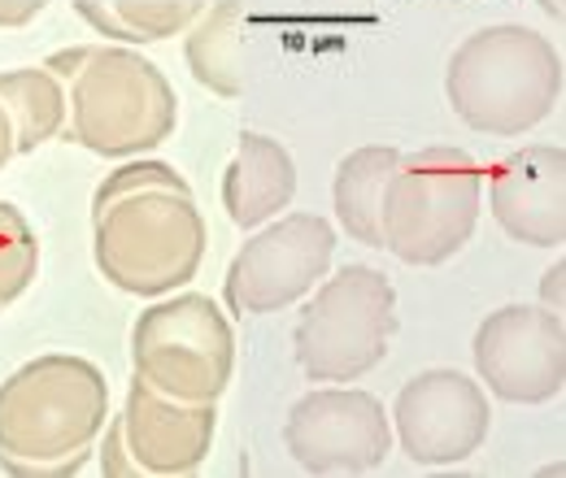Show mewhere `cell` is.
I'll list each match as a JSON object with an SVG mask.
<instances>
[{
	"instance_id": "5bb4252c",
	"label": "cell",
	"mask_w": 566,
	"mask_h": 478,
	"mask_svg": "<svg viewBox=\"0 0 566 478\" xmlns=\"http://www.w3.org/2000/svg\"><path fill=\"white\" fill-rule=\"evenodd\" d=\"M296 196V166L287 157L280 139L258 136V131H244L240 148L222 174V205L227 217L244 231L271 222L280 209L292 205Z\"/></svg>"
},
{
	"instance_id": "cb8c5ba5",
	"label": "cell",
	"mask_w": 566,
	"mask_h": 478,
	"mask_svg": "<svg viewBox=\"0 0 566 478\" xmlns=\"http://www.w3.org/2000/svg\"><path fill=\"white\" fill-rule=\"evenodd\" d=\"M9 157H13V127H9V118H4V109H0V170H4Z\"/></svg>"
},
{
	"instance_id": "5b68a950",
	"label": "cell",
	"mask_w": 566,
	"mask_h": 478,
	"mask_svg": "<svg viewBox=\"0 0 566 478\" xmlns=\"http://www.w3.org/2000/svg\"><path fill=\"white\" fill-rule=\"evenodd\" d=\"M484 209V170L467 148L436 144L401 157L384 192V248L406 266H444L458 257Z\"/></svg>"
},
{
	"instance_id": "9a60e30c",
	"label": "cell",
	"mask_w": 566,
	"mask_h": 478,
	"mask_svg": "<svg viewBox=\"0 0 566 478\" xmlns=\"http://www.w3.org/2000/svg\"><path fill=\"white\" fill-rule=\"evenodd\" d=\"M397 161H401V152L392 144H366L336 166V183H332L336 217H340L345 235L366 248H384L379 217H384V192H388Z\"/></svg>"
},
{
	"instance_id": "d4e9b609",
	"label": "cell",
	"mask_w": 566,
	"mask_h": 478,
	"mask_svg": "<svg viewBox=\"0 0 566 478\" xmlns=\"http://www.w3.org/2000/svg\"><path fill=\"white\" fill-rule=\"evenodd\" d=\"M545 13H554V22H563V0H541Z\"/></svg>"
},
{
	"instance_id": "d6986e66",
	"label": "cell",
	"mask_w": 566,
	"mask_h": 478,
	"mask_svg": "<svg viewBox=\"0 0 566 478\" xmlns=\"http://www.w3.org/2000/svg\"><path fill=\"white\" fill-rule=\"evenodd\" d=\"M40 270V240L22 209L0 201V309H9Z\"/></svg>"
},
{
	"instance_id": "30bf717a",
	"label": "cell",
	"mask_w": 566,
	"mask_h": 478,
	"mask_svg": "<svg viewBox=\"0 0 566 478\" xmlns=\"http://www.w3.org/2000/svg\"><path fill=\"white\" fill-rule=\"evenodd\" d=\"M475 370L496 401L545 405L566 387V327L558 309L501 305L475 331Z\"/></svg>"
},
{
	"instance_id": "8992f818",
	"label": "cell",
	"mask_w": 566,
	"mask_h": 478,
	"mask_svg": "<svg viewBox=\"0 0 566 478\" xmlns=\"http://www.w3.org/2000/svg\"><path fill=\"white\" fill-rule=\"evenodd\" d=\"M397 331V291L375 266H345L318 283L296 318V365L310 383H357L370 374Z\"/></svg>"
},
{
	"instance_id": "6da1fadb",
	"label": "cell",
	"mask_w": 566,
	"mask_h": 478,
	"mask_svg": "<svg viewBox=\"0 0 566 478\" xmlns=\"http://www.w3.org/2000/svg\"><path fill=\"white\" fill-rule=\"evenodd\" d=\"M206 213L166 161L118 166L92 196V257L101 278L132 296H170L206 262Z\"/></svg>"
},
{
	"instance_id": "ac0fdd59",
	"label": "cell",
	"mask_w": 566,
	"mask_h": 478,
	"mask_svg": "<svg viewBox=\"0 0 566 478\" xmlns=\"http://www.w3.org/2000/svg\"><path fill=\"white\" fill-rule=\"evenodd\" d=\"M74 13L101 35H114L123 44H153L188 31L206 13V4L201 0H109V4L74 0Z\"/></svg>"
},
{
	"instance_id": "e0dca14e",
	"label": "cell",
	"mask_w": 566,
	"mask_h": 478,
	"mask_svg": "<svg viewBox=\"0 0 566 478\" xmlns=\"http://www.w3.org/2000/svg\"><path fill=\"white\" fill-rule=\"evenodd\" d=\"M0 109L13 127V152H35L62 131L66 92L44 66L0 70Z\"/></svg>"
},
{
	"instance_id": "9c48e42d",
	"label": "cell",
	"mask_w": 566,
	"mask_h": 478,
	"mask_svg": "<svg viewBox=\"0 0 566 478\" xmlns=\"http://www.w3.org/2000/svg\"><path fill=\"white\" fill-rule=\"evenodd\" d=\"M283 448L305 475H370L392 453V417L361 387H318L292 405Z\"/></svg>"
},
{
	"instance_id": "4fadbf2b",
	"label": "cell",
	"mask_w": 566,
	"mask_h": 478,
	"mask_svg": "<svg viewBox=\"0 0 566 478\" xmlns=\"http://www.w3.org/2000/svg\"><path fill=\"white\" fill-rule=\"evenodd\" d=\"M496 226L527 248L566 244V148L527 144L501 157L489 179Z\"/></svg>"
},
{
	"instance_id": "7c38bea8",
	"label": "cell",
	"mask_w": 566,
	"mask_h": 478,
	"mask_svg": "<svg viewBox=\"0 0 566 478\" xmlns=\"http://www.w3.org/2000/svg\"><path fill=\"white\" fill-rule=\"evenodd\" d=\"M118 417H123V439L132 461L153 478L201 470L218 431V413L210 401L166 396L153 383H144L140 374L127 387V405Z\"/></svg>"
},
{
	"instance_id": "ba28073f",
	"label": "cell",
	"mask_w": 566,
	"mask_h": 478,
	"mask_svg": "<svg viewBox=\"0 0 566 478\" xmlns=\"http://www.w3.org/2000/svg\"><path fill=\"white\" fill-rule=\"evenodd\" d=\"M332 257L336 226L318 213H287L231 257L222 300L231 314H280L327 278Z\"/></svg>"
},
{
	"instance_id": "8fae6325",
	"label": "cell",
	"mask_w": 566,
	"mask_h": 478,
	"mask_svg": "<svg viewBox=\"0 0 566 478\" xmlns=\"http://www.w3.org/2000/svg\"><path fill=\"white\" fill-rule=\"evenodd\" d=\"M493 410L484 387L462 370H423L397 392L392 431L419 466H458L484 448Z\"/></svg>"
},
{
	"instance_id": "ffe728a7",
	"label": "cell",
	"mask_w": 566,
	"mask_h": 478,
	"mask_svg": "<svg viewBox=\"0 0 566 478\" xmlns=\"http://www.w3.org/2000/svg\"><path fill=\"white\" fill-rule=\"evenodd\" d=\"M101 470L109 478H144V470L132 461L127 439H123V417L105 422V439H101Z\"/></svg>"
},
{
	"instance_id": "2e32d148",
	"label": "cell",
	"mask_w": 566,
	"mask_h": 478,
	"mask_svg": "<svg viewBox=\"0 0 566 478\" xmlns=\"http://www.w3.org/2000/svg\"><path fill=\"white\" fill-rule=\"evenodd\" d=\"M188 66L201 87L213 96H240L244 92V13L235 0H218L192 22L188 35Z\"/></svg>"
},
{
	"instance_id": "603a6c76",
	"label": "cell",
	"mask_w": 566,
	"mask_h": 478,
	"mask_svg": "<svg viewBox=\"0 0 566 478\" xmlns=\"http://www.w3.org/2000/svg\"><path fill=\"white\" fill-rule=\"evenodd\" d=\"M44 9V0H0V26H22Z\"/></svg>"
},
{
	"instance_id": "277c9868",
	"label": "cell",
	"mask_w": 566,
	"mask_h": 478,
	"mask_svg": "<svg viewBox=\"0 0 566 478\" xmlns=\"http://www.w3.org/2000/svg\"><path fill=\"white\" fill-rule=\"evenodd\" d=\"M71 74V139L96 157H136L166 144L179 123L170 78L132 49H71L49 57Z\"/></svg>"
},
{
	"instance_id": "3957f363",
	"label": "cell",
	"mask_w": 566,
	"mask_h": 478,
	"mask_svg": "<svg viewBox=\"0 0 566 478\" xmlns=\"http://www.w3.org/2000/svg\"><path fill=\"white\" fill-rule=\"evenodd\" d=\"M563 53L518 22L471 31L444 70L453 114L484 136L514 139L541 127L563 100Z\"/></svg>"
},
{
	"instance_id": "52a82bcc",
	"label": "cell",
	"mask_w": 566,
	"mask_h": 478,
	"mask_svg": "<svg viewBox=\"0 0 566 478\" xmlns=\"http://www.w3.org/2000/svg\"><path fill=\"white\" fill-rule=\"evenodd\" d=\"M132 361L136 374L157 392L213 405L235 370V336L210 296H157L132 327Z\"/></svg>"
},
{
	"instance_id": "7a4b0ae2",
	"label": "cell",
	"mask_w": 566,
	"mask_h": 478,
	"mask_svg": "<svg viewBox=\"0 0 566 478\" xmlns=\"http://www.w3.org/2000/svg\"><path fill=\"white\" fill-rule=\"evenodd\" d=\"M109 422V383L87 357L49 352L0 383V466L13 478H74Z\"/></svg>"
},
{
	"instance_id": "44dd1931",
	"label": "cell",
	"mask_w": 566,
	"mask_h": 478,
	"mask_svg": "<svg viewBox=\"0 0 566 478\" xmlns=\"http://www.w3.org/2000/svg\"><path fill=\"white\" fill-rule=\"evenodd\" d=\"M379 9L384 0H314V13L332 22H370L379 18Z\"/></svg>"
},
{
	"instance_id": "7402d4cb",
	"label": "cell",
	"mask_w": 566,
	"mask_h": 478,
	"mask_svg": "<svg viewBox=\"0 0 566 478\" xmlns=\"http://www.w3.org/2000/svg\"><path fill=\"white\" fill-rule=\"evenodd\" d=\"M563 278H566V262L558 257V262L545 270V278H541V300H545V309H558V314H563Z\"/></svg>"
}]
</instances>
